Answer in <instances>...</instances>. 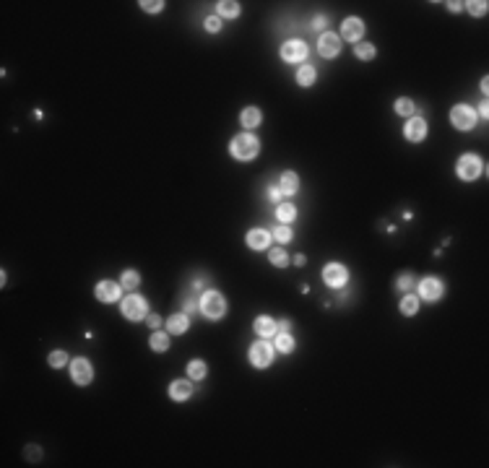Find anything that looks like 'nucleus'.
<instances>
[{
	"instance_id": "obj_1",
	"label": "nucleus",
	"mask_w": 489,
	"mask_h": 468,
	"mask_svg": "<svg viewBox=\"0 0 489 468\" xmlns=\"http://www.w3.org/2000/svg\"><path fill=\"white\" fill-rule=\"evenodd\" d=\"M200 310L206 317H211V320H219V317L226 312V302L219 291H206L200 296Z\"/></svg>"
},
{
	"instance_id": "obj_2",
	"label": "nucleus",
	"mask_w": 489,
	"mask_h": 468,
	"mask_svg": "<svg viewBox=\"0 0 489 468\" xmlns=\"http://www.w3.org/2000/svg\"><path fill=\"white\" fill-rule=\"evenodd\" d=\"M258 138L255 135H250V133H242V135H237V138L232 141V154L237 156V159H253L255 154H258Z\"/></svg>"
},
{
	"instance_id": "obj_3",
	"label": "nucleus",
	"mask_w": 489,
	"mask_h": 468,
	"mask_svg": "<svg viewBox=\"0 0 489 468\" xmlns=\"http://www.w3.org/2000/svg\"><path fill=\"white\" fill-rule=\"evenodd\" d=\"M450 120H453V125H456L458 130H471L476 125V112L471 107H466V104H458L456 109L450 112Z\"/></svg>"
},
{
	"instance_id": "obj_4",
	"label": "nucleus",
	"mask_w": 489,
	"mask_h": 468,
	"mask_svg": "<svg viewBox=\"0 0 489 468\" xmlns=\"http://www.w3.org/2000/svg\"><path fill=\"white\" fill-rule=\"evenodd\" d=\"M146 312H149V307L141 296H125L122 299V315L128 320H141V317H146Z\"/></svg>"
},
{
	"instance_id": "obj_5",
	"label": "nucleus",
	"mask_w": 489,
	"mask_h": 468,
	"mask_svg": "<svg viewBox=\"0 0 489 468\" xmlns=\"http://www.w3.org/2000/svg\"><path fill=\"white\" fill-rule=\"evenodd\" d=\"M456 169H458L461 180H474V177H479V172H482V162L474 154H466V156L458 159Z\"/></svg>"
},
{
	"instance_id": "obj_6",
	"label": "nucleus",
	"mask_w": 489,
	"mask_h": 468,
	"mask_svg": "<svg viewBox=\"0 0 489 468\" xmlns=\"http://www.w3.org/2000/svg\"><path fill=\"white\" fill-rule=\"evenodd\" d=\"M250 362H253L255 367H268V364L274 362V349H271L266 341H258V344L250 346Z\"/></svg>"
},
{
	"instance_id": "obj_7",
	"label": "nucleus",
	"mask_w": 489,
	"mask_h": 468,
	"mask_svg": "<svg viewBox=\"0 0 489 468\" xmlns=\"http://www.w3.org/2000/svg\"><path fill=\"white\" fill-rule=\"evenodd\" d=\"M281 58L287 60V63H299V60H304V58H307V44L299 42V39L287 42V44L281 47Z\"/></svg>"
},
{
	"instance_id": "obj_8",
	"label": "nucleus",
	"mask_w": 489,
	"mask_h": 468,
	"mask_svg": "<svg viewBox=\"0 0 489 468\" xmlns=\"http://www.w3.org/2000/svg\"><path fill=\"white\" fill-rule=\"evenodd\" d=\"M323 279H325L328 286H344L346 279H349V273H346V268L341 266V263H328L323 268Z\"/></svg>"
},
{
	"instance_id": "obj_9",
	"label": "nucleus",
	"mask_w": 489,
	"mask_h": 468,
	"mask_svg": "<svg viewBox=\"0 0 489 468\" xmlns=\"http://www.w3.org/2000/svg\"><path fill=\"white\" fill-rule=\"evenodd\" d=\"M71 374H73V380L78 382V385H89L92 382V364H89L86 359H73V364H71Z\"/></svg>"
},
{
	"instance_id": "obj_10",
	"label": "nucleus",
	"mask_w": 489,
	"mask_h": 468,
	"mask_svg": "<svg viewBox=\"0 0 489 468\" xmlns=\"http://www.w3.org/2000/svg\"><path fill=\"white\" fill-rule=\"evenodd\" d=\"M338 37L336 34H320V42H317V52L323 55V58H333V55H338Z\"/></svg>"
},
{
	"instance_id": "obj_11",
	"label": "nucleus",
	"mask_w": 489,
	"mask_h": 468,
	"mask_svg": "<svg viewBox=\"0 0 489 468\" xmlns=\"http://www.w3.org/2000/svg\"><path fill=\"white\" fill-rule=\"evenodd\" d=\"M403 135H406L408 141H422L424 135H427V122H424L422 117H411V120L406 122Z\"/></svg>"
},
{
	"instance_id": "obj_12",
	"label": "nucleus",
	"mask_w": 489,
	"mask_h": 468,
	"mask_svg": "<svg viewBox=\"0 0 489 468\" xmlns=\"http://www.w3.org/2000/svg\"><path fill=\"white\" fill-rule=\"evenodd\" d=\"M419 294H422L424 299L435 302V299H440V296H442V283L437 279H424L422 283H419Z\"/></svg>"
},
{
	"instance_id": "obj_13",
	"label": "nucleus",
	"mask_w": 489,
	"mask_h": 468,
	"mask_svg": "<svg viewBox=\"0 0 489 468\" xmlns=\"http://www.w3.org/2000/svg\"><path fill=\"white\" fill-rule=\"evenodd\" d=\"M94 291H97V296H99L101 302H115L117 296H120V286H117L115 281H101V283H97Z\"/></svg>"
},
{
	"instance_id": "obj_14",
	"label": "nucleus",
	"mask_w": 489,
	"mask_h": 468,
	"mask_svg": "<svg viewBox=\"0 0 489 468\" xmlns=\"http://www.w3.org/2000/svg\"><path fill=\"white\" fill-rule=\"evenodd\" d=\"M341 34H344L346 39H351V42H357L362 34H365V26H362V21L359 18H346L344 21V26H341Z\"/></svg>"
},
{
	"instance_id": "obj_15",
	"label": "nucleus",
	"mask_w": 489,
	"mask_h": 468,
	"mask_svg": "<svg viewBox=\"0 0 489 468\" xmlns=\"http://www.w3.org/2000/svg\"><path fill=\"white\" fill-rule=\"evenodd\" d=\"M193 393V385L188 380H175L172 385H169V395L175 398V401H188Z\"/></svg>"
},
{
	"instance_id": "obj_16",
	"label": "nucleus",
	"mask_w": 489,
	"mask_h": 468,
	"mask_svg": "<svg viewBox=\"0 0 489 468\" xmlns=\"http://www.w3.org/2000/svg\"><path fill=\"white\" fill-rule=\"evenodd\" d=\"M268 242H271V234L266 229H253V232L247 234V245L253 247V250H266Z\"/></svg>"
},
{
	"instance_id": "obj_17",
	"label": "nucleus",
	"mask_w": 489,
	"mask_h": 468,
	"mask_svg": "<svg viewBox=\"0 0 489 468\" xmlns=\"http://www.w3.org/2000/svg\"><path fill=\"white\" fill-rule=\"evenodd\" d=\"M297 187H299L297 175H294V172H284V177L279 182V190L284 192V195H292V192H297Z\"/></svg>"
},
{
	"instance_id": "obj_18",
	"label": "nucleus",
	"mask_w": 489,
	"mask_h": 468,
	"mask_svg": "<svg viewBox=\"0 0 489 468\" xmlns=\"http://www.w3.org/2000/svg\"><path fill=\"white\" fill-rule=\"evenodd\" d=\"M276 323L274 320H271V317H258V320H255V333L258 336H263V338H268V336H274L276 333Z\"/></svg>"
},
{
	"instance_id": "obj_19",
	"label": "nucleus",
	"mask_w": 489,
	"mask_h": 468,
	"mask_svg": "<svg viewBox=\"0 0 489 468\" xmlns=\"http://www.w3.org/2000/svg\"><path fill=\"white\" fill-rule=\"evenodd\" d=\"M167 328H169V333H185L188 330V315L183 312V315H172L169 317V323H167Z\"/></svg>"
},
{
	"instance_id": "obj_20",
	"label": "nucleus",
	"mask_w": 489,
	"mask_h": 468,
	"mask_svg": "<svg viewBox=\"0 0 489 468\" xmlns=\"http://www.w3.org/2000/svg\"><path fill=\"white\" fill-rule=\"evenodd\" d=\"M240 122L245 125V128H255V125H260V109L247 107L242 115H240Z\"/></svg>"
},
{
	"instance_id": "obj_21",
	"label": "nucleus",
	"mask_w": 489,
	"mask_h": 468,
	"mask_svg": "<svg viewBox=\"0 0 489 468\" xmlns=\"http://www.w3.org/2000/svg\"><path fill=\"white\" fill-rule=\"evenodd\" d=\"M206 364H203V362H190L188 364V377L190 380H203V377H206Z\"/></svg>"
},
{
	"instance_id": "obj_22",
	"label": "nucleus",
	"mask_w": 489,
	"mask_h": 468,
	"mask_svg": "<svg viewBox=\"0 0 489 468\" xmlns=\"http://www.w3.org/2000/svg\"><path fill=\"white\" fill-rule=\"evenodd\" d=\"M297 81H299L302 86H312V84H315V68H312V65H304V68H299V73H297Z\"/></svg>"
},
{
	"instance_id": "obj_23",
	"label": "nucleus",
	"mask_w": 489,
	"mask_h": 468,
	"mask_svg": "<svg viewBox=\"0 0 489 468\" xmlns=\"http://www.w3.org/2000/svg\"><path fill=\"white\" fill-rule=\"evenodd\" d=\"M219 13L226 16V18H234V16H240V5L232 3V0H221V3H219Z\"/></svg>"
},
{
	"instance_id": "obj_24",
	"label": "nucleus",
	"mask_w": 489,
	"mask_h": 468,
	"mask_svg": "<svg viewBox=\"0 0 489 468\" xmlns=\"http://www.w3.org/2000/svg\"><path fill=\"white\" fill-rule=\"evenodd\" d=\"M276 216H279V221H292L294 216H297V208H294L292 203H281L276 208Z\"/></svg>"
},
{
	"instance_id": "obj_25",
	"label": "nucleus",
	"mask_w": 489,
	"mask_h": 468,
	"mask_svg": "<svg viewBox=\"0 0 489 468\" xmlns=\"http://www.w3.org/2000/svg\"><path fill=\"white\" fill-rule=\"evenodd\" d=\"M276 346H279V351H284V354H289L292 349H294V338L289 336V333H279V338H276Z\"/></svg>"
},
{
	"instance_id": "obj_26",
	"label": "nucleus",
	"mask_w": 489,
	"mask_h": 468,
	"mask_svg": "<svg viewBox=\"0 0 489 468\" xmlns=\"http://www.w3.org/2000/svg\"><path fill=\"white\" fill-rule=\"evenodd\" d=\"M416 310H419V299H416V296H411V294L403 296V302H401V312H403V315H414Z\"/></svg>"
},
{
	"instance_id": "obj_27",
	"label": "nucleus",
	"mask_w": 489,
	"mask_h": 468,
	"mask_svg": "<svg viewBox=\"0 0 489 468\" xmlns=\"http://www.w3.org/2000/svg\"><path fill=\"white\" fill-rule=\"evenodd\" d=\"M151 349H154V351H167V349H169L167 333H154V336H151Z\"/></svg>"
},
{
	"instance_id": "obj_28",
	"label": "nucleus",
	"mask_w": 489,
	"mask_h": 468,
	"mask_svg": "<svg viewBox=\"0 0 489 468\" xmlns=\"http://www.w3.org/2000/svg\"><path fill=\"white\" fill-rule=\"evenodd\" d=\"M138 283H141V276H138L135 271H125V273H122V286H125V289H135Z\"/></svg>"
},
{
	"instance_id": "obj_29",
	"label": "nucleus",
	"mask_w": 489,
	"mask_h": 468,
	"mask_svg": "<svg viewBox=\"0 0 489 468\" xmlns=\"http://www.w3.org/2000/svg\"><path fill=\"white\" fill-rule=\"evenodd\" d=\"M414 101L411 99H398L395 101V112H398V115H414Z\"/></svg>"
},
{
	"instance_id": "obj_30",
	"label": "nucleus",
	"mask_w": 489,
	"mask_h": 468,
	"mask_svg": "<svg viewBox=\"0 0 489 468\" xmlns=\"http://www.w3.org/2000/svg\"><path fill=\"white\" fill-rule=\"evenodd\" d=\"M271 263L279 266V268H284V266L289 263V258H287V253H284L281 247H276V250H271Z\"/></svg>"
},
{
	"instance_id": "obj_31",
	"label": "nucleus",
	"mask_w": 489,
	"mask_h": 468,
	"mask_svg": "<svg viewBox=\"0 0 489 468\" xmlns=\"http://www.w3.org/2000/svg\"><path fill=\"white\" fill-rule=\"evenodd\" d=\"M357 58H362V60L375 58V47L372 44H357Z\"/></svg>"
},
{
	"instance_id": "obj_32",
	"label": "nucleus",
	"mask_w": 489,
	"mask_h": 468,
	"mask_svg": "<svg viewBox=\"0 0 489 468\" xmlns=\"http://www.w3.org/2000/svg\"><path fill=\"white\" fill-rule=\"evenodd\" d=\"M395 286H398V289H401V291H406V289H411V286H414V276H411V273H403V276H401V279H398V283H395Z\"/></svg>"
},
{
	"instance_id": "obj_33",
	"label": "nucleus",
	"mask_w": 489,
	"mask_h": 468,
	"mask_svg": "<svg viewBox=\"0 0 489 468\" xmlns=\"http://www.w3.org/2000/svg\"><path fill=\"white\" fill-rule=\"evenodd\" d=\"M65 351H52L50 354V364H52V367H63V364H65Z\"/></svg>"
},
{
	"instance_id": "obj_34",
	"label": "nucleus",
	"mask_w": 489,
	"mask_h": 468,
	"mask_svg": "<svg viewBox=\"0 0 489 468\" xmlns=\"http://www.w3.org/2000/svg\"><path fill=\"white\" fill-rule=\"evenodd\" d=\"M469 10H471V13H476V16H484V13H487V3H484V0L469 3Z\"/></svg>"
},
{
	"instance_id": "obj_35",
	"label": "nucleus",
	"mask_w": 489,
	"mask_h": 468,
	"mask_svg": "<svg viewBox=\"0 0 489 468\" xmlns=\"http://www.w3.org/2000/svg\"><path fill=\"white\" fill-rule=\"evenodd\" d=\"M143 10H149V13H156V10H162L164 3H159V0H146V3H141Z\"/></svg>"
},
{
	"instance_id": "obj_36",
	"label": "nucleus",
	"mask_w": 489,
	"mask_h": 468,
	"mask_svg": "<svg viewBox=\"0 0 489 468\" xmlns=\"http://www.w3.org/2000/svg\"><path fill=\"white\" fill-rule=\"evenodd\" d=\"M274 234H276L279 242H289V239H292V229H289V226H279Z\"/></svg>"
},
{
	"instance_id": "obj_37",
	"label": "nucleus",
	"mask_w": 489,
	"mask_h": 468,
	"mask_svg": "<svg viewBox=\"0 0 489 468\" xmlns=\"http://www.w3.org/2000/svg\"><path fill=\"white\" fill-rule=\"evenodd\" d=\"M206 29H208V31H219V29H221V21L216 18V16L206 18Z\"/></svg>"
},
{
	"instance_id": "obj_38",
	"label": "nucleus",
	"mask_w": 489,
	"mask_h": 468,
	"mask_svg": "<svg viewBox=\"0 0 489 468\" xmlns=\"http://www.w3.org/2000/svg\"><path fill=\"white\" fill-rule=\"evenodd\" d=\"M198 310V304H196V299H185V315H190V312H196Z\"/></svg>"
},
{
	"instance_id": "obj_39",
	"label": "nucleus",
	"mask_w": 489,
	"mask_h": 468,
	"mask_svg": "<svg viewBox=\"0 0 489 468\" xmlns=\"http://www.w3.org/2000/svg\"><path fill=\"white\" fill-rule=\"evenodd\" d=\"M268 198H271V200H279V198H281V190H279V187H271V190H268Z\"/></svg>"
},
{
	"instance_id": "obj_40",
	"label": "nucleus",
	"mask_w": 489,
	"mask_h": 468,
	"mask_svg": "<svg viewBox=\"0 0 489 468\" xmlns=\"http://www.w3.org/2000/svg\"><path fill=\"white\" fill-rule=\"evenodd\" d=\"M323 24H325V16H317V18H315V26H312V29H320Z\"/></svg>"
},
{
	"instance_id": "obj_41",
	"label": "nucleus",
	"mask_w": 489,
	"mask_h": 468,
	"mask_svg": "<svg viewBox=\"0 0 489 468\" xmlns=\"http://www.w3.org/2000/svg\"><path fill=\"white\" fill-rule=\"evenodd\" d=\"M159 323H162V320H159V317H154V315H151V317H149V325H151V328H156V325H159Z\"/></svg>"
}]
</instances>
